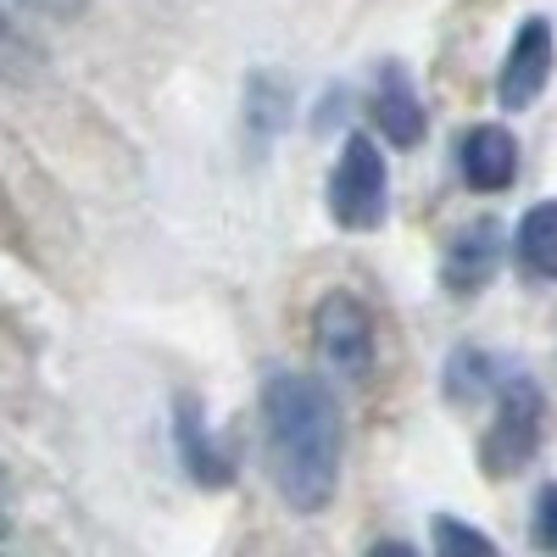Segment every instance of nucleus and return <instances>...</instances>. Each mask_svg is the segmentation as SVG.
Returning a JSON list of instances; mask_svg holds the SVG:
<instances>
[{"label": "nucleus", "instance_id": "obj_9", "mask_svg": "<svg viewBox=\"0 0 557 557\" xmlns=\"http://www.w3.org/2000/svg\"><path fill=\"white\" fill-rule=\"evenodd\" d=\"M374 123L391 146H418L424 139V101H418V89L407 78L401 62H385L380 67V84H374Z\"/></svg>", "mask_w": 557, "mask_h": 557}, {"label": "nucleus", "instance_id": "obj_8", "mask_svg": "<svg viewBox=\"0 0 557 557\" xmlns=\"http://www.w3.org/2000/svg\"><path fill=\"white\" fill-rule=\"evenodd\" d=\"M173 441H178V462L190 469L196 485L218 491V485L235 480V469H228V457L218 451V441L207 430V412L196 407V396H178V407H173Z\"/></svg>", "mask_w": 557, "mask_h": 557}, {"label": "nucleus", "instance_id": "obj_12", "mask_svg": "<svg viewBox=\"0 0 557 557\" xmlns=\"http://www.w3.org/2000/svg\"><path fill=\"white\" fill-rule=\"evenodd\" d=\"M435 552H446V557H491L496 552V541L491 535H480V530H469V524H457L451 513H441L435 519Z\"/></svg>", "mask_w": 557, "mask_h": 557}, {"label": "nucleus", "instance_id": "obj_7", "mask_svg": "<svg viewBox=\"0 0 557 557\" xmlns=\"http://www.w3.org/2000/svg\"><path fill=\"white\" fill-rule=\"evenodd\" d=\"M457 173L469 190L496 196L519 178V139L507 134L502 123H474L469 134L457 139Z\"/></svg>", "mask_w": 557, "mask_h": 557}, {"label": "nucleus", "instance_id": "obj_5", "mask_svg": "<svg viewBox=\"0 0 557 557\" xmlns=\"http://www.w3.org/2000/svg\"><path fill=\"white\" fill-rule=\"evenodd\" d=\"M552 62H557V39H552V23L546 17H524V28L513 34L502 57V78H496V101L502 112H524L541 101V89L552 78Z\"/></svg>", "mask_w": 557, "mask_h": 557}, {"label": "nucleus", "instance_id": "obj_1", "mask_svg": "<svg viewBox=\"0 0 557 557\" xmlns=\"http://www.w3.org/2000/svg\"><path fill=\"white\" fill-rule=\"evenodd\" d=\"M262 430L273 485L296 513H323L341 485V407L312 374H278L262 380Z\"/></svg>", "mask_w": 557, "mask_h": 557}, {"label": "nucleus", "instance_id": "obj_3", "mask_svg": "<svg viewBox=\"0 0 557 557\" xmlns=\"http://www.w3.org/2000/svg\"><path fill=\"white\" fill-rule=\"evenodd\" d=\"M391 212V168L374 134H351L330 173V218L341 228H380Z\"/></svg>", "mask_w": 557, "mask_h": 557}, {"label": "nucleus", "instance_id": "obj_11", "mask_svg": "<svg viewBox=\"0 0 557 557\" xmlns=\"http://www.w3.org/2000/svg\"><path fill=\"white\" fill-rule=\"evenodd\" d=\"M519 262L541 278H557V201H541L519 218Z\"/></svg>", "mask_w": 557, "mask_h": 557}, {"label": "nucleus", "instance_id": "obj_13", "mask_svg": "<svg viewBox=\"0 0 557 557\" xmlns=\"http://www.w3.org/2000/svg\"><path fill=\"white\" fill-rule=\"evenodd\" d=\"M530 535L541 552H557V485H541L535 496V519H530Z\"/></svg>", "mask_w": 557, "mask_h": 557}, {"label": "nucleus", "instance_id": "obj_10", "mask_svg": "<svg viewBox=\"0 0 557 557\" xmlns=\"http://www.w3.org/2000/svg\"><path fill=\"white\" fill-rule=\"evenodd\" d=\"M502 380H507V374L496 368L491 351H480V346H457L451 362H446V401L474 407V401H485L491 391H502Z\"/></svg>", "mask_w": 557, "mask_h": 557}, {"label": "nucleus", "instance_id": "obj_6", "mask_svg": "<svg viewBox=\"0 0 557 557\" xmlns=\"http://www.w3.org/2000/svg\"><path fill=\"white\" fill-rule=\"evenodd\" d=\"M502 240H507V235H502L496 218H474L469 228H457L451 246H446V262H441V285H446L451 296L485 290L491 278H496V268H502V251H507Z\"/></svg>", "mask_w": 557, "mask_h": 557}, {"label": "nucleus", "instance_id": "obj_14", "mask_svg": "<svg viewBox=\"0 0 557 557\" xmlns=\"http://www.w3.org/2000/svg\"><path fill=\"white\" fill-rule=\"evenodd\" d=\"M23 7H34V12H57V17H62V12L78 7V0H23Z\"/></svg>", "mask_w": 557, "mask_h": 557}, {"label": "nucleus", "instance_id": "obj_4", "mask_svg": "<svg viewBox=\"0 0 557 557\" xmlns=\"http://www.w3.org/2000/svg\"><path fill=\"white\" fill-rule=\"evenodd\" d=\"M312 335H318L323 362L341 380H368V368H374V318H368V307L351 290H330L318 301Z\"/></svg>", "mask_w": 557, "mask_h": 557}, {"label": "nucleus", "instance_id": "obj_15", "mask_svg": "<svg viewBox=\"0 0 557 557\" xmlns=\"http://www.w3.org/2000/svg\"><path fill=\"white\" fill-rule=\"evenodd\" d=\"M7 51H17V34H12V23H7V12H0V57Z\"/></svg>", "mask_w": 557, "mask_h": 557}, {"label": "nucleus", "instance_id": "obj_2", "mask_svg": "<svg viewBox=\"0 0 557 557\" xmlns=\"http://www.w3.org/2000/svg\"><path fill=\"white\" fill-rule=\"evenodd\" d=\"M541 430H546V396H541V385L530 374H507L502 391H496V424L480 441L485 474L491 480L519 474L524 462L541 451Z\"/></svg>", "mask_w": 557, "mask_h": 557}]
</instances>
